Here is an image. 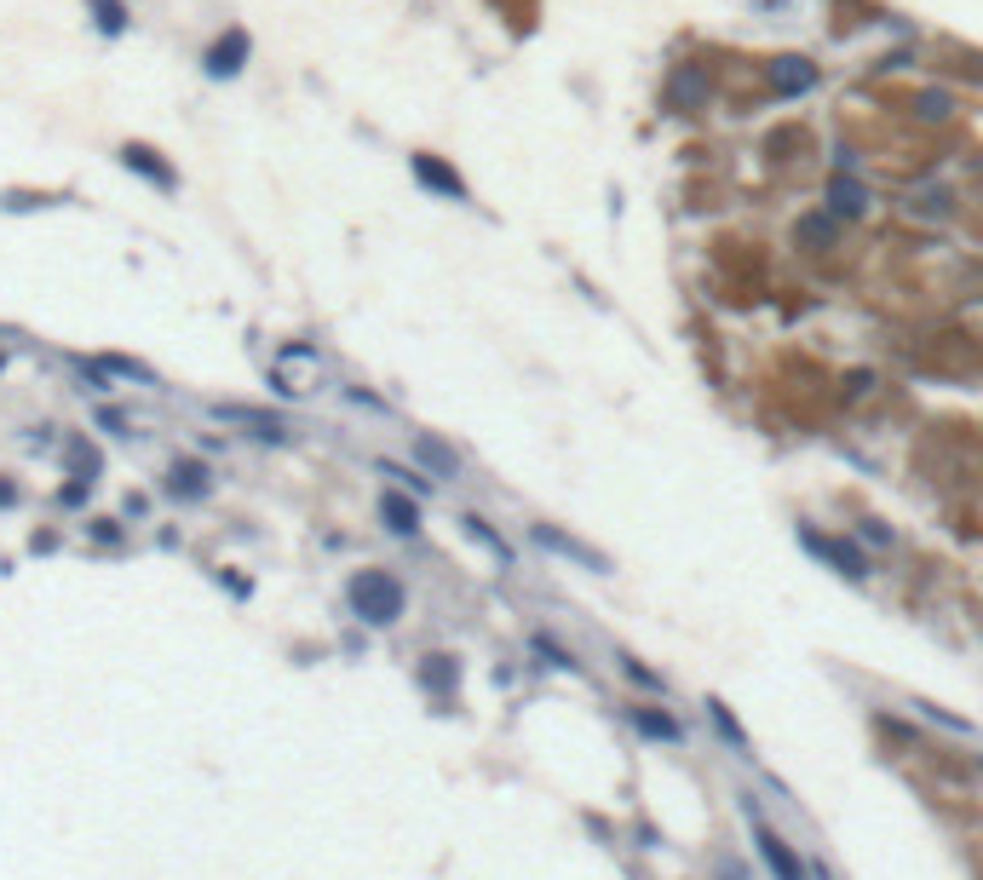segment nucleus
<instances>
[{
  "label": "nucleus",
  "mask_w": 983,
  "mask_h": 880,
  "mask_svg": "<svg viewBox=\"0 0 983 880\" xmlns=\"http://www.w3.org/2000/svg\"><path fill=\"white\" fill-rule=\"evenodd\" d=\"M800 547L811 558H823L828 570H840L846 581H869V558H863V547L857 541H846V535H823V530H811V524H800Z\"/></svg>",
  "instance_id": "2"
},
{
  "label": "nucleus",
  "mask_w": 983,
  "mask_h": 880,
  "mask_svg": "<svg viewBox=\"0 0 983 880\" xmlns=\"http://www.w3.org/2000/svg\"><path fill=\"white\" fill-rule=\"evenodd\" d=\"M115 162L127 167V173H138V179H144L150 190H161V196H173V190H179V167L167 162V156H161L156 144H144V139H127L121 150H115Z\"/></svg>",
  "instance_id": "4"
},
{
  "label": "nucleus",
  "mask_w": 983,
  "mask_h": 880,
  "mask_svg": "<svg viewBox=\"0 0 983 880\" xmlns=\"http://www.w3.org/2000/svg\"><path fill=\"white\" fill-rule=\"evenodd\" d=\"M460 530L472 535V541H478V547H483L489 558H495V564H512V547H506L501 535L489 530V518H478V512H466V518H460Z\"/></svg>",
  "instance_id": "18"
},
{
  "label": "nucleus",
  "mask_w": 983,
  "mask_h": 880,
  "mask_svg": "<svg viewBox=\"0 0 983 880\" xmlns=\"http://www.w3.org/2000/svg\"><path fill=\"white\" fill-rule=\"evenodd\" d=\"M345 599H351V610H357L368 627H391L403 616L409 593H403V581L391 576V570H357L351 587H345Z\"/></svg>",
  "instance_id": "1"
},
{
  "label": "nucleus",
  "mask_w": 983,
  "mask_h": 880,
  "mask_svg": "<svg viewBox=\"0 0 983 880\" xmlns=\"http://www.w3.org/2000/svg\"><path fill=\"white\" fill-rule=\"evenodd\" d=\"M380 518H386L391 535H414V530H420V507H414L403 489H386V495H380Z\"/></svg>",
  "instance_id": "16"
},
{
  "label": "nucleus",
  "mask_w": 983,
  "mask_h": 880,
  "mask_svg": "<svg viewBox=\"0 0 983 880\" xmlns=\"http://www.w3.org/2000/svg\"><path fill=\"white\" fill-rule=\"evenodd\" d=\"M627 719H633V731L650 742H679L685 737V725L667 714V708H644V702H627Z\"/></svg>",
  "instance_id": "13"
},
{
  "label": "nucleus",
  "mask_w": 983,
  "mask_h": 880,
  "mask_svg": "<svg viewBox=\"0 0 983 880\" xmlns=\"http://www.w3.org/2000/svg\"><path fill=\"white\" fill-rule=\"evenodd\" d=\"M46 202H52V196H46V190H41V196H35V190H6V196H0V208H6V213H23V208H46Z\"/></svg>",
  "instance_id": "23"
},
{
  "label": "nucleus",
  "mask_w": 983,
  "mask_h": 880,
  "mask_svg": "<svg viewBox=\"0 0 983 880\" xmlns=\"http://www.w3.org/2000/svg\"><path fill=\"white\" fill-rule=\"evenodd\" d=\"M380 472H386V478H397L403 489H414V495H426V489H432L420 472H409V466H397V461H380Z\"/></svg>",
  "instance_id": "24"
},
{
  "label": "nucleus",
  "mask_w": 983,
  "mask_h": 880,
  "mask_svg": "<svg viewBox=\"0 0 983 880\" xmlns=\"http://www.w3.org/2000/svg\"><path fill=\"white\" fill-rule=\"evenodd\" d=\"M414 461L426 466V472H437V478H460V455L437 438V432H420V438H414Z\"/></svg>",
  "instance_id": "14"
},
{
  "label": "nucleus",
  "mask_w": 983,
  "mask_h": 880,
  "mask_svg": "<svg viewBox=\"0 0 983 880\" xmlns=\"http://www.w3.org/2000/svg\"><path fill=\"white\" fill-rule=\"evenodd\" d=\"M87 18L104 41H121V35L133 29V6H127V0H87Z\"/></svg>",
  "instance_id": "15"
},
{
  "label": "nucleus",
  "mask_w": 983,
  "mask_h": 880,
  "mask_svg": "<svg viewBox=\"0 0 983 880\" xmlns=\"http://www.w3.org/2000/svg\"><path fill=\"white\" fill-rule=\"evenodd\" d=\"M420 685L426 691H437L443 702L455 696V685H460V662L455 656H426V668H420Z\"/></svg>",
  "instance_id": "17"
},
{
  "label": "nucleus",
  "mask_w": 983,
  "mask_h": 880,
  "mask_svg": "<svg viewBox=\"0 0 983 880\" xmlns=\"http://www.w3.org/2000/svg\"><path fill=\"white\" fill-rule=\"evenodd\" d=\"M69 466H75V478H98V449L92 443H69Z\"/></svg>",
  "instance_id": "22"
},
{
  "label": "nucleus",
  "mask_w": 983,
  "mask_h": 880,
  "mask_svg": "<svg viewBox=\"0 0 983 880\" xmlns=\"http://www.w3.org/2000/svg\"><path fill=\"white\" fill-rule=\"evenodd\" d=\"M754 846H759V857H765V869H771L777 880H811V869H805L800 857H794V846H788V840H782L777 829H765L759 817H754Z\"/></svg>",
  "instance_id": "8"
},
{
  "label": "nucleus",
  "mask_w": 983,
  "mask_h": 880,
  "mask_svg": "<svg viewBox=\"0 0 983 880\" xmlns=\"http://www.w3.org/2000/svg\"><path fill=\"white\" fill-rule=\"evenodd\" d=\"M857 535H863L869 547H892V530H886L880 518H863V524H857Z\"/></svg>",
  "instance_id": "26"
},
{
  "label": "nucleus",
  "mask_w": 983,
  "mask_h": 880,
  "mask_svg": "<svg viewBox=\"0 0 983 880\" xmlns=\"http://www.w3.org/2000/svg\"><path fill=\"white\" fill-rule=\"evenodd\" d=\"M978 771H983V754H978Z\"/></svg>",
  "instance_id": "30"
},
{
  "label": "nucleus",
  "mask_w": 983,
  "mask_h": 880,
  "mask_svg": "<svg viewBox=\"0 0 983 880\" xmlns=\"http://www.w3.org/2000/svg\"><path fill=\"white\" fill-rule=\"evenodd\" d=\"M765 81H771V98H800L823 81V70H817L811 58H800V52H782V58L765 64Z\"/></svg>",
  "instance_id": "6"
},
{
  "label": "nucleus",
  "mask_w": 983,
  "mask_h": 880,
  "mask_svg": "<svg viewBox=\"0 0 983 880\" xmlns=\"http://www.w3.org/2000/svg\"><path fill=\"white\" fill-rule=\"evenodd\" d=\"M529 645L541 650V656H547L552 668H564V673H581V656H575V650H564V645H552L547 633H535V639H529Z\"/></svg>",
  "instance_id": "21"
},
{
  "label": "nucleus",
  "mask_w": 983,
  "mask_h": 880,
  "mask_svg": "<svg viewBox=\"0 0 983 880\" xmlns=\"http://www.w3.org/2000/svg\"><path fill=\"white\" fill-rule=\"evenodd\" d=\"M253 58V35L242 24H230L225 35H213V47L202 52V75L207 81H236V75L248 70Z\"/></svg>",
  "instance_id": "3"
},
{
  "label": "nucleus",
  "mask_w": 983,
  "mask_h": 880,
  "mask_svg": "<svg viewBox=\"0 0 983 880\" xmlns=\"http://www.w3.org/2000/svg\"><path fill=\"white\" fill-rule=\"evenodd\" d=\"M915 116H926V121L949 116V93H920V98H915Z\"/></svg>",
  "instance_id": "25"
},
{
  "label": "nucleus",
  "mask_w": 983,
  "mask_h": 880,
  "mask_svg": "<svg viewBox=\"0 0 983 880\" xmlns=\"http://www.w3.org/2000/svg\"><path fill=\"white\" fill-rule=\"evenodd\" d=\"M869 185L857 179V173H828V185H823V208L840 219V225H857L863 213H869Z\"/></svg>",
  "instance_id": "7"
},
{
  "label": "nucleus",
  "mask_w": 983,
  "mask_h": 880,
  "mask_svg": "<svg viewBox=\"0 0 983 880\" xmlns=\"http://www.w3.org/2000/svg\"><path fill=\"white\" fill-rule=\"evenodd\" d=\"M915 213H949V196H943V190H920Z\"/></svg>",
  "instance_id": "27"
},
{
  "label": "nucleus",
  "mask_w": 983,
  "mask_h": 880,
  "mask_svg": "<svg viewBox=\"0 0 983 880\" xmlns=\"http://www.w3.org/2000/svg\"><path fill=\"white\" fill-rule=\"evenodd\" d=\"M702 104H708V75L690 70V64H679L673 81H667V110H673V116H696Z\"/></svg>",
  "instance_id": "11"
},
{
  "label": "nucleus",
  "mask_w": 983,
  "mask_h": 880,
  "mask_svg": "<svg viewBox=\"0 0 983 880\" xmlns=\"http://www.w3.org/2000/svg\"><path fill=\"white\" fill-rule=\"evenodd\" d=\"M616 662H621V673H627V679H633V685H644V691H656V696H667V679H662V673H656V668H644L639 656H627V650H621Z\"/></svg>",
  "instance_id": "19"
},
{
  "label": "nucleus",
  "mask_w": 983,
  "mask_h": 880,
  "mask_svg": "<svg viewBox=\"0 0 983 880\" xmlns=\"http://www.w3.org/2000/svg\"><path fill=\"white\" fill-rule=\"evenodd\" d=\"M409 173L432 190V196H443V202H472V185H466V179H460L443 156H432V150H414V156H409Z\"/></svg>",
  "instance_id": "5"
},
{
  "label": "nucleus",
  "mask_w": 983,
  "mask_h": 880,
  "mask_svg": "<svg viewBox=\"0 0 983 880\" xmlns=\"http://www.w3.org/2000/svg\"><path fill=\"white\" fill-rule=\"evenodd\" d=\"M794 242H800L805 254H828V248L840 242V219H834L828 208L800 213V219H794Z\"/></svg>",
  "instance_id": "12"
},
{
  "label": "nucleus",
  "mask_w": 983,
  "mask_h": 880,
  "mask_svg": "<svg viewBox=\"0 0 983 880\" xmlns=\"http://www.w3.org/2000/svg\"><path fill=\"white\" fill-rule=\"evenodd\" d=\"M874 70H909V52H886V58H880Z\"/></svg>",
  "instance_id": "28"
},
{
  "label": "nucleus",
  "mask_w": 983,
  "mask_h": 880,
  "mask_svg": "<svg viewBox=\"0 0 983 880\" xmlns=\"http://www.w3.org/2000/svg\"><path fill=\"white\" fill-rule=\"evenodd\" d=\"M167 495H173V501H207V495H213V472H207V461L179 455V461L167 466Z\"/></svg>",
  "instance_id": "10"
},
{
  "label": "nucleus",
  "mask_w": 983,
  "mask_h": 880,
  "mask_svg": "<svg viewBox=\"0 0 983 880\" xmlns=\"http://www.w3.org/2000/svg\"><path fill=\"white\" fill-rule=\"evenodd\" d=\"M0 369H6V351H0Z\"/></svg>",
  "instance_id": "29"
},
{
  "label": "nucleus",
  "mask_w": 983,
  "mask_h": 880,
  "mask_svg": "<svg viewBox=\"0 0 983 880\" xmlns=\"http://www.w3.org/2000/svg\"><path fill=\"white\" fill-rule=\"evenodd\" d=\"M535 541H541L547 553L570 558L581 570H593V576H610V558L598 553V547H587V541H575V535H564V530H552V524H535Z\"/></svg>",
  "instance_id": "9"
},
{
  "label": "nucleus",
  "mask_w": 983,
  "mask_h": 880,
  "mask_svg": "<svg viewBox=\"0 0 983 880\" xmlns=\"http://www.w3.org/2000/svg\"><path fill=\"white\" fill-rule=\"evenodd\" d=\"M708 719L719 725V731H725V742H731V748H748V731L736 725V714L725 708V702H719V696H708Z\"/></svg>",
  "instance_id": "20"
}]
</instances>
